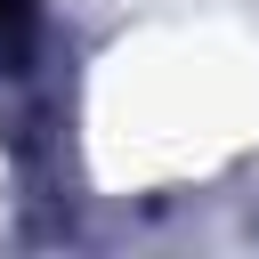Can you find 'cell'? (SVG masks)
<instances>
[{"instance_id":"obj_1","label":"cell","mask_w":259,"mask_h":259,"mask_svg":"<svg viewBox=\"0 0 259 259\" xmlns=\"http://www.w3.org/2000/svg\"><path fill=\"white\" fill-rule=\"evenodd\" d=\"M16 24H24V0H0V49H16Z\"/></svg>"}]
</instances>
